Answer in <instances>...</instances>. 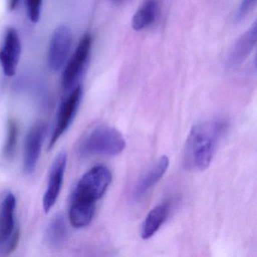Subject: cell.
Wrapping results in <instances>:
<instances>
[{
    "label": "cell",
    "instance_id": "cell-9",
    "mask_svg": "<svg viewBox=\"0 0 257 257\" xmlns=\"http://www.w3.org/2000/svg\"><path fill=\"white\" fill-rule=\"evenodd\" d=\"M66 165L67 153L62 151L57 156L51 168L49 184L43 197V208L46 213L50 211L59 196L64 180Z\"/></svg>",
    "mask_w": 257,
    "mask_h": 257
},
{
    "label": "cell",
    "instance_id": "cell-11",
    "mask_svg": "<svg viewBox=\"0 0 257 257\" xmlns=\"http://www.w3.org/2000/svg\"><path fill=\"white\" fill-rule=\"evenodd\" d=\"M46 131V125L43 123H38L35 124L28 133L25 144L24 158V168L27 174H33L35 171L41 153Z\"/></svg>",
    "mask_w": 257,
    "mask_h": 257
},
{
    "label": "cell",
    "instance_id": "cell-17",
    "mask_svg": "<svg viewBox=\"0 0 257 257\" xmlns=\"http://www.w3.org/2000/svg\"><path fill=\"white\" fill-rule=\"evenodd\" d=\"M19 128L14 119H10L8 122V134L4 146V153L7 159H10L14 156L17 146Z\"/></svg>",
    "mask_w": 257,
    "mask_h": 257
},
{
    "label": "cell",
    "instance_id": "cell-5",
    "mask_svg": "<svg viewBox=\"0 0 257 257\" xmlns=\"http://www.w3.org/2000/svg\"><path fill=\"white\" fill-rule=\"evenodd\" d=\"M73 44V34L68 27L61 25L54 31L48 50V64L52 71L63 68L70 55Z\"/></svg>",
    "mask_w": 257,
    "mask_h": 257
},
{
    "label": "cell",
    "instance_id": "cell-8",
    "mask_svg": "<svg viewBox=\"0 0 257 257\" xmlns=\"http://www.w3.org/2000/svg\"><path fill=\"white\" fill-rule=\"evenodd\" d=\"M82 96V88L77 86L63 102L58 112L56 127L51 139L49 148H52L64 132L68 129L77 112Z\"/></svg>",
    "mask_w": 257,
    "mask_h": 257
},
{
    "label": "cell",
    "instance_id": "cell-21",
    "mask_svg": "<svg viewBox=\"0 0 257 257\" xmlns=\"http://www.w3.org/2000/svg\"><path fill=\"white\" fill-rule=\"evenodd\" d=\"M113 1H115V2H120V1H122V0H113Z\"/></svg>",
    "mask_w": 257,
    "mask_h": 257
},
{
    "label": "cell",
    "instance_id": "cell-7",
    "mask_svg": "<svg viewBox=\"0 0 257 257\" xmlns=\"http://www.w3.org/2000/svg\"><path fill=\"white\" fill-rule=\"evenodd\" d=\"M22 53V43L18 31L15 28L8 29L0 49V66L5 76L12 77L17 71Z\"/></svg>",
    "mask_w": 257,
    "mask_h": 257
},
{
    "label": "cell",
    "instance_id": "cell-1",
    "mask_svg": "<svg viewBox=\"0 0 257 257\" xmlns=\"http://www.w3.org/2000/svg\"><path fill=\"white\" fill-rule=\"evenodd\" d=\"M226 123L212 120L195 124L185 143L183 166L189 171H204L210 166Z\"/></svg>",
    "mask_w": 257,
    "mask_h": 257
},
{
    "label": "cell",
    "instance_id": "cell-19",
    "mask_svg": "<svg viewBox=\"0 0 257 257\" xmlns=\"http://www.w3.org/2000/svg\"><path fill=\"white\" fill-rule=\"evenodd\" d=\"M256 0H242L241 4L236 13V20L240 21L246 17L249 12L254 8Z\"/></svg>",
    "mask_w": 257,
    "mask_h": 257
},
{
    "label": "cell",
    "instance_id": "cell-2",
    "mask_svg": "<svg viewBox=\"0 0 257 257\" xmlns=\"http://www.w3.org/2000/svg\"><path fill=\"white\" fill-rule=\"evenodd\" d=\"M123 135L114 127L100 126L90 132L79 146L81 156H114L125 148Z\"/></svg>",
    "mask_w": 257,
    "mask_h": 257
},
{
    "label": "cell",
    "instance_id": "cell-3",
    "mask_svg": "<svg viewBox=\"0 0 257 257\" xmlns=\"http://www.w3.org/2000/svg\"><path fill=\"white\" fill-rule=\"evenodd\" d=\"M112 178V173L107 167L94 166L79 180L73 193V201L96 204L104 195Z\"/></svg>",
    "mask_w": 257,
    "mask_h": 257
},
{
    "label": "cell",
    "instance_id": "cell-15",
    "mask_svg": "<svg viewBox=\"0 0 257 257\" xmlns=\"http://www.w3.org/2000/svg\"><path fill=\"white\" fill-rule=\"evenodd\" d=\"M96 204L72 201L69 217L72 225L76 228H84L89 225L94 218Z\"/></svg>",
    "mask_w": 257,
    "mask_h": 257
},
{
    "label": "cell",
    "instance_id": "cell-14",
    "mask_svg": "<svg viewBox=\"0 0 257 257\" xmlns=\"http://www.w3.org/2000/svg\"><path fill=\"white\" fill-rule=\"evenodd\" d=\"M159 14V1L146 0L132 19V28L135 31H142L153 25Z\"/></svg>",
    "mask_w": 257,
    "mask_h": 257
},
{
    "label": "cell",
    "instance_id": "cell-6",
    "mask_svg": "<svg viewBox=\"0 0 257 257\" xmlns=\"http://www.w3.org/2000/svg\"><path fill=\"white\" fill-rule=\"evenodd\" d=\"M91 46L92 39L89 34H85L79 42L71 58L66 64L61 80L64 89H70L80 77L89 58Z\"/></svg>",
    "mask_w": 257,
    "mask_h": 257
},
{
    "label": "cell",
    "instance_id": "cell-12",
    "mask_svg": "<svg viewBox=\"0 0 257 257\" xmlns=\"http://www.w3.org/2000/svg\"><path fill=\"white\" fill-rule=\"evenodd\" d=\"M169 159L163 156L153 165L135 186L134 191L135 198H141L146 195L150 189H153L158 182L165 175L169 166Z\"/></svg>",
    "mask_w": 257,
    "mask_h": 257
},
{
    "label": "cell",
    "instance_id": "cell-16",
    "mask_svg": "<svg viewBox=\"0 0 257 257\" xmlns=\"http://www.w3.org/2000/svg\"><path fill=\"white\" fill-rule=\"evenodd\" d=\"M67 228L62 215H58L51 221L46 232V243L53 247H58L65 242L67 237Z\"/></svg>",
    "mask_w": 257,
    "mask_h": 257
},
{
    "label": "cell",
    "instance_id": "cell-4",
    "mask_svg": "<svg viewBox=\"0 0 257 257\" xmlns=\"http://www.w3.org/2000/svg\"><path fill=\"white\" fill-rule=\"evenodd\" d=\"M16 208V196L9 193L0 205V249L5 255L13 252L19 243V232L15 230Z\"/></svg>",
    "mask_w": 257,
    "mask_h": 257
},
{
    "label": "cell",
    "instance_id": "cell-20",
    "mask_svg": "<svg viewBox=\"0 0 257 257\" xmlns=\"http://www.w3.org/2000/svg\"><path fill=\"white\" fill-rule=\"evenodd\" d=\"M19 0H10V9L12 10H15L19 4Z\"/></svg>",
    "mask_w": 257,
    "mask_h": 257
},
{
    "label": "cell",
    "instance_id": "cell-13",
    "mask_svg": "<svg viewBox=\"0 0 257 257\" xmlns=\"http://www.w3.org/2000/svg\"><path fill=\"white\" fill-rule=\"evenodd\" d=\"M170 205L168 203L159 204L153 209L147 215L141 230V237L143 239L153 237L161 228L168 217Z\"/></svg>",
    "mask_w": 257,
    "mask_h": 257
},
{
    "label": "cell",
    "instance_id": "cell-18",
    "mask_svg": "<svg viewBox=\"0 0 257 257\" xmlns=\"http://www.w3.org/2000/svg\"><path fill=\"white\" fill-rule=\"evenodd\" d=\"M28 17L33 23H37L41 18L43 0H26Z\"/></svg>",
    "mask_w": 257,
    "mask_h": 257
},
{
    "label": "cell",
    "instance_id": "cell-10",
    "mask_svg": "<svg viewBox=\"0 0 257 257\" xmlns=\"http://www.w3.org/2000/svg\"><path fill=\"white\" fill-rule=\"evenodd\" d=\"M256 24L254 25L237 40L230 51L225 61L228 70H233L244 62L256 45Z\"/></svg>",
    "mask_w": 257,
    "mask_h": 257
}]
</instances>
